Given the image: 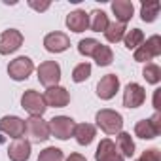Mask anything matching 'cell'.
<instances>
[{"label": "cell", "instance_id": "52a82bcc", "mask_svg": "<svg viewBox=\"0 0 161 161\" xmlns=\"http://www.w3.org/2000/svg\"><path fill=\"white\" fill-rule=\"evenodd\" d=\"M21 44H23V36H21V32L15 31V29L4 31L2 34H0V53H2V55L15 51Z\"/></svg>", "mask_w": 161, "mask_h": 161}, {"label": "cell", "instance_id": "8fae6325", "mask_svg": "<svg viewBox=\"0 0 161 161\" xmlns=\"http://www.w3.org/2000/svg\"><path fill=\"white\" fill-rule=\"evenodd\" d=\"M8 155L12 161H27L29 155H31V142L27 138H15L12 144H10V150H8Z\"/></svg>", "mask_w": 161, "mask_h": 161}, {"label": "cell", "instance_id": "cb8c5ba5", "mask_svg": "<svg viewBox=\"0 0 161 161\" xmlns=\"http://www.w3.org/2000/svg\"><path fill=\"white\" fill-rule=\"evenodd\" d=\"M140 12H142V19L150 23V21L155 19V15H157V12H159V2H144Z\"/></svg>", "mask_w": 161, "mask_h": 161}, {"label": "cell", "instance_id": "f546056e", "mask_svg": "<svg viewBox=\"0 0 161 161\" xmlns=\"http://www.w3.org/2000/svg\"><path fill=\"white\" fill-rule=\"evenodd\" d=\"M140 161H159V152L157 150H148V152L142 153Z\"/></svg>", "mask_w": 161, "mask_h": 161}, {"label": "cell", "instance_id": "8992f818", "mask_svg": "<svg viewBox=\"0 0 161 161\" xmlns=\"http://www.w3.org/2000/svg\"><path fill=\"white\" fill-rule=\"evenodd\" d=\"M32 70H34V64H32V61L29 57H17L8 66V72H10V76L14 80H27Z\"/></svg>", "mask_w": 161, "mask_h": 161}, {"label": "cell", "instance_id": "44dd1931", "mask_svg": "<svg viewBox=\"0 0 161 161\" xmlns=\"http://www.w3.org/2000/svg\"><path fill=\"white\" fill-rule=\"evenodd\" d=\"M114 153H116V144L106 138V140H103V142L99 144L95 157H97V161H104V159H108V157L114 155Z\"/></svg>", "mask_w": 161, "mask_h": 161}, {"label": "cell", "instance_id": "5bb4252c", "mask_svg": "<svg viewBox=\"0 0 161 161\" xmlns=\"http://www.w3.org/2000/svg\"><path fill=\"white\" fill-rule=\"evenodd\" d=\"M118 87H119V80L116 78V74H108V76H104L101 82H99V86H97V95H99L101 99H112V97L116 95Z\"/></svg>", "mask_w": 161, "mask_h": 161}, {"label": "cell", "instance_id": "83f0119b", "mask_svg": "<svg viewBox=\"0 0 161 161\" xmlns=\"http://www.w3.org/2000/svg\"><path fill=\"white\" fill-rule=\"evenodd\" d=\"M38 161H63V152L59 148H46L40 153Z\"/></svg>", "mask_w": 161, "mask_h": 161}, {"label": "cell", "instance_id": "4dcf8cb0", "mask_svg": "<svg viewBox=\"0 0 161 161\" xmlns=\"http://www.w3.org/2000/svg\"><path fill=\"white\" fill-rule=\"evenodd\" d=\"M66 161H86V159H84L82 155H80V153H72V155H70Z\"/></svg>", "mask_w": 161, "mask_h": 161}, {"label": "cell", "instance_id": "5b68a950", "mask_svg": "<svg viewBox=\"0 0 161 161\" xmlns=\"http://www.w3.org/2000/svg\"><path fill=\"white\" fill-rule=\"evenodd\" d=\"M25 133H29V136H32L34 140H46L49 138V125L40 116H32L25 121Z\"/></svg>", "mask_w": 161, "mask_h": 161}, {"label": "cell", "instance_id": "ba28073f", "mask_svg": "<svg viewBox=\"0 0 161 161\" xmlns=\"http://www.w3.org/2000/svg\"><path fill=\"white\" fill-rule=\"evenodd\" d=\"M161 131V125H159V114H155L152 119H144V121H138L136 127H135V133L136 136L140 138H153L157 136Z\"/></svg>", "mask_w": 161, "mask_h": 161}, {"label": "cell", "instance_id": "484cf974", "mask_svg": "<svg viewBox=\"0 0 161 161\" xmlns=\"http://www.w3.org/2000/svg\"><path fill=\"white\" fill-rule=\"evenodd\" d=\"M144 40V34H142V31L140 29H133L127 36H125V46L129 47V49H135V47H138V44Z\"/></svg>", "mask_w": 161, "mask_h": 161}, {"label": "cell", "instance_id": "3957f363", "mask_svg": "<svg viewBox=\"0 0 161 161\" xmlns=\"http://www.w3.org/2000/svg\"><path fill=\"white\" fill-rule=\"evenodd\" d=\"M47 125H49V133H53V136H57L61 140H66L70 135H74V127H76L74 119H70L66 116H57Z\"/></svg>", "mask_w": 161, "mask_h": 161}, {"label": "cell", "instance_id": "603a6c76", "mask_svg": "<svg viewBox=\"0 0 161 161\" xmlns=\"http://www.w3.org/2000/svg\"><path fill=\"white\" fill-rule=\"evenodd\" d=\"M118 146H119V150L123 152V155H127V157H131V155L135 153V144H133V140H131V135H127V133H119V136H118Z\"/></svg>", "mask_w": 161, "mask_h": 161}, {"label": "cell", "instance_id": "ac0fdd59", "mask_svg": "<svg viewBox=\"0 0 161 161\" xmlns=\"http://www.w3.org/2000/svg\"><path fill=\"white\" fill-rule=\"evenodd\" d=\"M112 10H114L116 17L119 19V23L129 21L131 15H133V4L127 2V0H118V2H114V4H112Z\"/></svg>", "mask_w": 161, "mask_h": 161}, {"label": "cell", "instance_id": "7402d4cb", "mask_svg": "<svg viewBox=\"0 0 161 161\" xmlns=\"http://www.w3.org/2000/svg\"><path fill=\"white\" fill-rule=\"evenodd\" d=\"M93 57H95V61H97L101 66H106V64L112 63V49H110L108 46H101V44H99V47H97V51L93 53Z\"/></svg>", "mask_w": 161, "mask_h": 161}, {"label": "cell", "instance_id": "30bf717a", "mask_svg": "<svg viewBox=\"0 0 161 161\" xmlns=\"http://www.w3.org/2000/svg\"><path fill=\"white\" fill-rule=\"evenodd\" d=\"M144 99H146V93H144V89H142L138 84H129V86L125 87L123 104H125L127 108H136V106H140V104L144 103Z\"/></svg>", "mask_w": 161, "mask_h": 161}, {"label": "cell", "instance_id": "d6a6232c", "mask_svg": "<svg viewBox=\"0 0 161 161\" xmlns=\"http://www.w3.org/2000/svg\"><path fill=\"white\" fill-rule=\"evenodd\" d=\"M104 161H123V157L121 155H118V153H114V155H110L108 159H104Z\"/></svg>", "mask_w": 161, "mask_h": 161}, {"label": "cell", "instance_id": "d4e9b609", "mask_svg": "<svg viewBox=\"0 0 161 161\" xmlns=\"http://www.w3.org/2000/svg\"><path fill=\"white\" fill-rule=\"evenodd\" d=\"M91 74V64L89 63H82V64H78L72 72V80L74 82H84V80H87Z\"/></svg>", "mask_w": 161, "mask_h": 161}, {"label": "cell", "instance_id": "f1b7e54d", "mask_svg": "<svg viewBox=\"0 0 161 161\" xmlns=\"http://www.w3.org/2000/svg\"><path fill=\"white\" fill-rule=\"evenodd\" d=\"M144 78L148 80L150 84H157L159 78H161L159 66H155V64H146V68H144Z\"/></svg>", "mask_w": 161, "mask_h": 161}, {"label": "cell", "instance_id": "7c38bea8", "mask_svg": "<svg viewBox=\"0 0 161 161\" xmlns=\"http://www.w3.org/2000/svg\"><path fill=\"white\" fill-rule=\"evenodd\" d=\"M68 101H70V97H68L66 89H63V87H59V86L47 87V91H46V95H44V103L49 104V106H55V108L66 106Z\"/></svg>", "mask_w": 161, "mask_h": 161}, {"label": "cell", "instance_id": "4fadbf2b", "mask_svg": "<svg viewBox=\"0 0 161 161\" xmlns=\"http://www.w3.org/2000/svg\"><path fill=\"white\" fill-rule=\"evenodd\" d=\"M161 46H159V36H152L146 44H142L136 51H135V59L136 61H150L152 57L159 55Z\"/></svg>", "mask_w": 161, "mask_h": 161}, {"label": "cell", "instance_id": "2e32d148", "mask_svg": "<svg viewBox=\"0 0 161 161\" xmlns=\"http://www.w3.org/2000/svg\"><path fill=\"white\" fill-rule=\"evenodd\" d=\"M66 25H68V29L74 31V32H82V31H86V29L89 27V15H87L86 12H82V10H76V12L68 14Z\"/></svg>", "mask_w": 161, "mask_h": 161}, {"label": "cell", "instance_id": "836d02e7", "mask_svg": "<svg viewBox=\"0 0 161 161\" xmlns=\"http://www.w3.org/2000/svg\"><path fill=\"white\" fill-rule=\"evenodd\" d=\"M138 161H140V159H138Z\"/></svg>", "mask_w": 161, "mask_h": 161}, {"label": "cell", "instance_id": "d6986e66", "mask_svg": "<svg viewBox=\"0 0 161 161\" xmlns=\"http://www.w3.org/2000/svg\"><path fill=\"white\" fill-rule=\"evenodd\" d=\"M89 27L95 31V32H104L106 31V27H108V17H106V14L104 12H99V10H95L93 14H91V21H89Z\"/></svg>", "mask_w": 161, "mask_h": 161}, {"label": "cell", "instance_id": "9c48e42d", "mask_svg": "<svg viewBox=\"0 0 161 161\" xmlns=\"http://www.w3.org/2000/svg\"><path fill=\"white\" fill-rule=\"evenodd\" d=\"M0 131H4L14 138H21L25 135V121L15 116H6L0 119Z\"/></svg>", "mask_w": 161, "mask_h": 161}, {"label": "cell", "instance_id": "6da1fadb", "mask_svg": "<svg viewBox=\"0 0 161 161\" xmlns=\"http://www.w3.org/2000/svg\"><path fill=\"white\" fill-rule=\"evenodd\" d=\"M97 123H99V127H101L104 133L116 135V133H119V129H121V125H123V119H121V116H119L118 112H114V110H101V112L97 114Z\"/></svg>", "mask_w": 161, "mask_h": 161}, {"label": "cell", "instance_id": "4316f807", "mask_svg": "<svg viewBox=\"0 0 161 161\" xmlns=\"http://www.w3.org/2000/svg\"><path fill=\"white\" fill-rule=\"evenodd\" d=\"M97 47H99V42L93 40V38H86V40L80 42V46H78V49H80V53H82V55H91V57L97 51Z\"/></svg>", "mask_w": 161, "mask_h": 161}, {"label": "cell", "instance_id": "9a60e30c", "mask_svg": "<svg viewBox=\"0 0 161 161\" xmlns=\"http://www.w3.org/2000/svg\"><path fill=\"white\" fill-rule=\"evenodd\" d=\"M44 46H46L47 51L59 53V51H64V49L70 46V40H68V36L63 34V32H51V34H47V36L44 38Z\"/></svg>", "mask_w": 161, "mask_h": 161}, {"label": "cell", "instance_id": "e0dca14e", "mask_svg": "<svg viewBox=\"0 0 161 161\" xmlns=\"http://www.w3.org/2000/svg\"><path fill=\"white\" fill-rule=\"evenodd\" d=\"M74 136L78 140V144H82V146H87L93 136H95V127L89 125V123H82V125H76L74 127Z\"/></svg>", "mask_w": 161, "mask_h": 161}, {"label": "cell", "instance_id": "277c9868", "mask_svg": "<svg viewBox=\"0 0 161 161\" xmlns=\"http://www.w3.org/2000/svg\"><path fill=\"white\" fill-rule=\"evenodd\" d=\"M21 104H23V108L27 110V112H31L32 116H42L44 112H46V103H44V97L40 95V93H36V91H32V89H29V91H25V95H23V99H21Z\"/></svg>", "mask_w": 161, "mask_h": 161}, {"label": "cell", "instance_id": "1f68e13d", "mask_svg": "<svg viewBox=\"0 0 161 161\" xmlns=\"http://www.w3.org/2000/svg\"><path fill=\"white\" fill-rule=\"evenodd\" d=\"M31 6H32V8H36V10H46L49 4H47V2H44V4H36V2H31Z\"/></svg>", "mask_w": 161, "mask_h": 161}, {"label": "cell", "instance_id": "7a4b0ae2", "mask_svg": "<svg viewBox=\"0 0 161 161\" xmlns=\"http://www.w3.org/2000/svg\"><path fill=\"white\" fill-rule=\"evenodd\" d=\"M38 78H40V82L46 87H55L57 82L61 80V68H59V64L55 61L42 63L38 66Z\"/></svg>", "mask_w": 161, "mask_h": 161}, {"label": "cell", "instance_id": "ffe728a7", "mask_svg": "<svg viewBox=\"0 0 161 161\" xmlns=\"http://www.w3.org/2000/svg\"><path fill=\"white\" fill-rule=\"evenodd\" d=\"M123 32H125V25L123 23H108L106 31H104V36L108 42H118L123 38Z\"/></svg>", "mask_w": 161, "mask_h": 161}]
</instances>
